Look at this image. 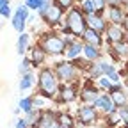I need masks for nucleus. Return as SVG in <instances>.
I'll return each instance as SVG.
<instances>
[{"label":"nucleus","mask_w":128,"mask_h":128,"mask_svg":"<svg viewBox=\"0 0 128 128\" xmlns=\"http://www.w3.org/2000/svg\"><path fill=\"white\" fill-rule=\"evenodd\" d=\"M91 75H92L94 78H100V76L103 75V71H102V64H100V62L94 64V66L91 68Z\"/></svg>","instance_id":"26"},{"label":"nucleus","mask_w":128,"mask_h":128,"mask_svg":"<svg viewBox=\"0 0 128 128\" xmlns=\"http://www.w3.org/2000/svg\"><path fill=\"white\" fill-rule=\"evenodd\" d=\"M39 14L44 18L46 23L55 25V23L60 20V16H62V9L57 7L55 4H43V7L39 9Z\"/></svg>","instance_id":"4"},{"label":"nucleus","mask_w":128,"mask_h":128,"mask_svg":"<svg viewBox=\"0 0 128 128\" xmlns=\"http://www.w3.org/2000/svg\"><path fill=\"white\" fill-rule=\"evenodd\" d=\"M0 14H2V16H6V18H7L9 14H11V7H9V2H4L2 6H0Z\"/></svg>","instance_id":"28"},{"label":"nucleus","mask_w":128,"mask_h":128,"mask_svg":"<svg viewBox=\"0 0 128 128\" xmlns=\"http://www.w3.org/2000/svg\"><path fill=\"white\" fill-rule=\"evenodd\" d=\"M30 64H32V62H30L28 59H25V60L22 62V66H20V71H23V73H27V71H28V68H30Z\"/></svg>","instance_id":"34"},{"label":"nucleus","mask_w":128,"mask_h":128,"mask_svg":"<svg viewBox=\"0 0 128 128\" xmlns=\"http://www.w3.org/2000/svg\"><path fill=\"white\" fill-rule=\"evenodd\" d=\"M44 60V50L43 48H34L32 50V55H30V62H34V66L41 64Z\"/></svg>","instance_id":"19"},{"label":"nucleus","mask_w":128,"mask_h":128,"mask_svg":"<svg viewBox=\"0 0 128 128\" xmlns=\"http://www.w3.org/2000/svg\"><path fill=\"white\" fill-rule=\"evenodd\" d=\"M27 114H28V119H30V123H36V119H39V118H38V114H36L34 110H30V112H27Z\"/></svg>","instance_id":"35"},{"label":"nucleus","mask_w":128,"mask_h":128,"mask_svg":"<svg viewBox=\"0 0 128 128\" xmlns=\"http://www.w3.org/2000/svg\"><path fill=\"white\" fill-rule=\"evenodd\" d=\"M4 2H6V0H0V6H2V4H4Z\"/></svg>","instance_id":"38"},{"label":"nucleus","mask_w":128,"mask_h":128,"mask_svg":"<svg viewBox=\"0 0 128 128\" xmlns=\"http://www.w3.org/2000/svg\"><path fill=\"white\" fill-rule=\"evenodd\" d=\"M66 27H68L71 36H82L84 30H86V18H84L82 11L71 9L68 18H66Z\"/></svg>","instance_id":"2"},{"label":"nucleus","mask_w":128,"mask_h":128,"mask_svg":"<svg viewBox=\"0 0 128 128\" xmlns=\"http://www.w3.org/2000/svg\"><path fill=\"white\" fill-rule=\"evenodd\" d=\"M107 34H108V39H110L112 43H121L123 38H124L123 25H114V23H112V25L107 28Z\"/></svg>","instance_id":"10"},{"label":"nucleus","mask_w":128,"mask_h":128,"mask_svg":"<svg viewBox=\"0 0 128 128\" xmlns=\"http://www.w3.org/2000/svg\"><path fill=\"white\" fill-rule=\"evenodd\" d=\"M32 84H34V76L30 73H25L20 82V89H28V87H32Z\"/></svg>","instance_id":"21"},{"label":"nucleus","mask_w":128,"mask_h":128,"mask_svg":"<svg viewBox=\"0 0 128 128\" xmlns=\"http://www.w3.org/2000/svg\"><path fill=\"white\" fill-rule=\"evenodd\" d=\"M43 4H44V0H27V7H30V9H41L43 7Z\"/></svg>","instance_id":"25"},{"label":"nucleus","mask_w":128,"mask_h":128,"mask_svg":"<svg viewBox=\"0 0 128 128\" xmlns=\"http://www.w3.org/2000/svg\"><path fill=\"white\" fill-rule=\"evenodd\" d=\"M57 121L60 123V126H66V128H71V118L68 114H60L57 118Z\"/></svg>","instance_id":"24"},{"label":"nucleus","mask_w":128,"mask_h":128,"mask_svg":"<svg viewBox=\"0 0 128 128\" xmlns=\"http://www.w3.org/2000/svg\"><path fill=\"white\" fill-rule=\"evenodd\" d=\"M121 25H123V28H126V30H128V16H124V20H123V23H121Z\"/></svg>","instance_id":"37"},{"label":"nucleus","mask_w":128,"mask_h":128,"mask_svg":"<svg viewBox=\"0 0 128 128\" xmlns=\"http://www.w3.org/2000/svg\"><path fill=\"white\" fill-rule=\"evenodd\" d=\"M36 123H38V128H55V118H54L52 114L41 116Z\"/></svg>","instance_id":"14"},{"label":"nucleus","mask_w":128,"mask_h":128,"mask_svg":"<svg viewBox=\"0 0 128 128\" xmlns=\"http://www.w3.org/2000/svg\"><path fill=\"white\" fill-rule=\"evenodd\" d=\"M121 2H123V0H121Z\"/></svg>","instance_id":"41"},{"label":"nucleus","mask_w":128,"mask_h":128,"mask_svg":"<svg viewBox=\"0 0 128 128\" xmlns=\"http://www.w3.org/2000/svg\"><path fill=\"white\" fill-rule=\"evenodd\" d=\"M16 128H27V119H18V123H16Z\"/></svg>","instance_id":"36"},{"label":"nucleus","mask_w":128,"mask_h":128,"mask_svg":"<svg viewBox=\"0 0 128 128\" xmlns=\"http://www.w3.org/2000/svg\"><path fill=\"white\" fill-rule=\"evenodd\" d=\"M114 50L118 52V55H124V54H126V46H124V44H121V43H118Z\"/></svg>","instance_id":"33"},{"label":"nucleus","mask_w":128,"mask_h":128,"mask_svg":"<svg viewBox=\"0 0 128 128\" xmlns=\"http://www.w3.org/2000/svg\"><path fill=\"white\" fill-rule=\"evenodd\" d=\"M108 16H110V22L114 23V25H121L123 20H124V12H123L121 7H118V6H112V7H110Z\"/></svg>","instance_id":"12"},{"label":"nucleus","mask_w":128,"mask_h":128,"mask_svg":"<svg viewBox=\"0 0 128 128\" xmlns=\"http://www.w3.org/2000/svg\"><path fill=\"white\" fill-rule=\"evenodd\" d=\"M126 87H128V82H126Z\"/></svg>","instance_id":"40"},{"label":"nucleus","mask_w":128,"mask_h":128,"mask_svg":"<svg viewBox=\"0 0 128 128\" xmlns=\"http://www.w3.org/2000/svg\"><path fill=\"white\" fill-rule=\"evenodd\" d=\"M27 18H28V7L27 6H22V7L16 9V14L12 16V27L18 30L20 34H22L23 28H25V20Z\"/></svg>","instance_id":"6"},{"label":"nucleus","mask_w":128,"mask_h":128,"mask_svg":"<svg viewBox=\"0 0 128 128\" xmlns=\"http://www.w3.org/2000/svg\"><path fill=\"white\" fill-rule=\"evenodd\" d=\"M107 78L110 80V82H114V84H119V82H121V78H119V75H118L116 71H112V73H108V75H107Z\"/></svg>","instance_id":"30"},{"label":"nucleus","mask_w":128,"mask_h":128,"mask_svg":"<svg viewBox=\"0 0 128 128\" xmlns=\"http://www.w3.org/2000/svg\"><path fill=\"white\" fill-rule=\"evenodd\" d=\"M78 119H80V123H82V124L94 123V121H96V110H94V107H89V105L80 107V108H78Z\"/></svg>","instance_id":"8"},{"label":"nucleus","mask_w":128,"mask_h":128,"mask_svg":"<svg viewBox=\"0 0 128 128\" xmlns=\"http://www.w3.org/2000/svg\"><path fill=\"white\" fill-rule=\"evenodd\" d=\"M84 55L89 59V60H96L100 57V50H98V46H92V44H86L84 46Z\"/></svg>","instance_id":"16"},{"label":"nucleus","mask_w":128,"mask_h":128,"mask_svg":"<svg viewBox=\"0 0 128 128\" xmlns=\"http://www.w3.org/2000/svg\"><path fill=\"white\" fill-rule=\"evenodd\" d=\"M84 39H86V43L87 44H92V46H100L102 44V38H100V34H98V32H96L94 28H86L84 30Z\"/></svg>","instance_id":"11"},{"label":"nucleus","mask_w":128,"mask_h":128,"mask_svg":"<svg viewBox=\"0 0 128 128\" xmlns=\"http://www.w3.org/2000/svg\"><path fill=\"white\" fill-rule=\"evenodd\" d=\"M75 73H76V70H75V66H73L71 62H59L57 64V75H59V78L64 80V82L73 80L75 78Z\"/></svg>","instance_id":"7"},{"label":"nucleus","mask_w":128,"mask_h":128,"mask_svg":"<svg viewBox=\"0 0 128 128\" xmlns=\"http://www.w3.org/2000/svg\"><path fill=\"white\" fill-rule=\"evenodd\" d=\"M39 91L44 98H52L57 92V78H55L54 71L43 70L39 73Z\"/></svg>","instance_id":"1"},{"label":"nucleus","mask_w":128,"mask_h":128,"mask_svg":"<svg viewBox=\"0 0 128 128\" xmlns=\"http://www.w3.org/2000/svg\"><path fill=\"white\" fill-rule=\"evenodd\" d=\"M32 107H34V100H32V98H23V100H20V108H22V110L30 112Z\"/></svg>","instance_id":"23"},{"label":"nucleus","mask_w":128,"mask_h":128,"mask_svg":"<svg viewBox=\"0 0 128 128\" xmlns=\"http://www.w3.org/2000/svg\"><path fill=\"white\" fill-rule=\"evenodd\" d=\"M126 38H128V36H126Z\"/></svg>","instance_id":"42"},{"label":"nucleus","mask_w":128,"mask_h":128,"mask_svg":"<svg viewBox=\"0 0 128 128\" xmlns=\"http://www.w3.org/2000/svg\"><path fill=\"white\" fill-rule=\"evenodd\" d=\"M41 48L44 52H48V54H62L64 50H66V43H64L60 38H57V36H46V38H43V41H41Z\"/></svg>","instance_id":"3"},{"label":"nucleus","mask_w":128,"mask_h":128,"mask_svg":"<svg viewBox=\"0 0 128 128\" xmlns=\"http://www.w3.org/2000/svg\"><path fill=\"white\" fill-rule=\"evenodd\" d=\"M108 91H110V98H112V102H114L116 107H124L126 105V94L123 92V89H121L119 84L112 86Z\"/></svg>","instance_id":"9"},{"label":"nucleus","mask_w":128,"mask_h":128,"mask_svg":"<svg viewBox=\"0 0 128 128\" xmlns=\"http://www.w3.org/2000/svg\"><path fill=\"white\" fill-rule=\"evenodd\" d=\"M55 6L60 9H70L73 6V0H55Z\"/></svg>","instance_id":"27"},{"label":"nucleus","mask_w":128,"mask_h":128,"mask_svg":"<svg viewBox=\"0 0 128 128\" xmlns=\"http://www.w3.org/2000/svg\"><path fill=\"white\" fill-rule=\"evenodd\" d=\"M80 98H82L84 102H87V103H91V102H94L96 100V89L94 87H91V86H87L84 91H82V94H80Z\"/></svg>","instance_id":"18"},{"label":"nucleus","mask_w":128,"mask_h":128,"mask_svg":"<svg viewBox=\"0 0 128 128\" xmlns=\"http://www.w3.org/2000/svg\"><path fill=\"white\" fill-rule=\"evenodd\" d=\"M92 105H94V108H100V110H103L105 114H114L116 112V105H114V102H112V98L110 96H107V94H102V96H98L94 102H92Z\"/></svg>","instance_id":"5"},{"label":"nucleus","mask_w":128,"mask_h":128,"mask_svg":"<svg viewBox=\"0 0 128 128\" xmlns=\"http://www.w3.org/2000/svg\"><path fill=\"white\" fill-rule=\"evenodd\" d=\"M92 4L96 7V12H102L103 11V6H105V0H92Z\"/></svg>","instance_id":"31"},{"label":"nucleus","mask_w":128,"mask_h":128,"mask_svg":"<svg viewBox=\"0 0 128 128\" xmlns=\"http://www.w3.org/2000/svg\"><path fill=\"white\" fill-rule=\"evenodd\" d=\"M87 22H89L91 28H94L96 32H100V30H105V28H107V25L103 23V18H102V16H98V14H91L89 18H87Z\"/></svg>","instance_id":"13"},{"label":"nucleus","mask_w":128,"mask_h":128,"mask_svg":"<svg viewBox=\"0 0 128 128\" xmlns=\"http://www.w3.org/2000/svg\"><path fill=\"white\" fill-rule=\"evenodd\" d=\"M119 118L123 119V123H126V124H128V108L119 107Z\"/></svg>","instance_id":"29"},{"label":"nucleus","mask_w":128,"mask_h":128,"mask_svg":"<svg viewBox=\"0 0 128 128\" xmlns=\"http://www.w3.org/2000/svg\"><path fill=\"white\" fill-rule=\"evenodd\" d=\"M100 86L102 87H107V89H110L112 87V82L107 78V76H100Z\"/></svg>","instance_id":"32"},{"label":"nucleus","mask_w":128,"mask_h":128,"mask_svg":"<svg viewBox=\"0 0 128 128\" xmlns=\"http://www.w3.org/2000/svg\"><path fill=\"white\" fill-rule=\"evenodd\" d=\"M84 50V46L80 44V43H71L70 46H66V55L70 57V59H75V57H78L80 55V52Z\"/></svg>","instance_id":"17"},{"label":"nucleus","mask_w":128,"mask_h":128,"mask_svg":"<svg viewBox=\"0 0 128 128\" xmlns=\"http://www.w3.org/2000/svg\"><path fill=\"white\" fill-rule=\"evenodd\" d=\"M82 9H84V12H86L87 16H91V14H96V7H94V4H92V0H84V4H82Z\"/></svg>","instance_id":"22"},{"label":"nucleus","mask_w":128,"mask_h":128,"mask_svg":"<svg viewBox=\"0 0 128 128\" xmlns=\"http://www.w3.org/2000/svg\"><path fill=\"white\" fill-rule=\"evenodd\" d=\"M76 98V89L75 87H62L60 89V100L62 102H73Z\"/></svg>","instance_id":"15"},{"label":"nucleus","mask_w":128,"mask_h":128,"mask_svg":"<svg viewBox=\"0 0 128 128\" xmlns=\"http://www.w3.org/2000/svg\"><path fill=\"white\" fill-rule=\"evenodd\" d=\"M55 128H66V126H55Z\"/></svg>","instance_id":"39"},{"label":"nucleus","mask_w":128,"mask_h":128,"mask_svg":"<svg viewBox=\"0 0 128 128\" xmlns=\"http://www.w3.org/2000/svg\"><path fill=\"white\" fill-rule=\"evenodd\" d=\"M27 44H28V36L25 34V32H22V36L18 39V54H25L27 52Z\"/></svg>","instance_id":"20"}]
</instances>
